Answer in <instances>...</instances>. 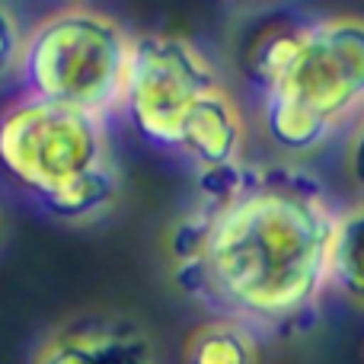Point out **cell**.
Instances as JSON below:
<instances>
[{
	"label": "cell",
	"instance_id": "cell-2",
	"mask_svg": "<svg viewBox=\"0 0 364 364\" xmlns=\"http://www.w3.org/2000/svg\"><path fill=\"white\" fill-rule=\"evenodd\" d=\"M364 102V23H314L301 51L265 93V132L284 151H310Z\"/></svg>",
	"mask_w": 364,
	"mask_h": 364
},
{
	"label": "cell",
	"instance_id": "cell-8",
	"mask_svg": "<svg viewBox=\"0 0 364 364\" xmlns=\"http://www.w3.org/2000/svg\"><path fill=\"white\" fill-rule=\"evenodd\" d=\"M310 26L314 23H301V19L284 16V13H272V16H259L256 26L243 36L240 68H243V77L262 96L275 87V80L294 61Z\"/></svg>",
	"mask_w": 364,
	"mask_h": 364
},
{
	"label": "cell",
	"instance_id": "cell-4",
	"mask_svg": "<svg viewBox=\"0 0 364 364\" xmlns=\"http://www.w3.org/2000/svg\"><path fill=\"white\" fill-rule=\"evenodd\" d=\"M100 166H109V141L96 115L32 96L0 115V170L36 201Z\"/></svg>",
	"mask_w": 364,
	"mask_h": 364
},
{
	"label": "cell",
	"instance_id": "cell-3",
	"mask_svg": "<svg viewBox=\"0 0 364 364\" xmlns=\"http://www.w3.org/2000/svg\"><path fill=\"white\" fill-rule=\"evenodd\" d=\"M132 42L119 23L93 10H68L36 26L19 51L32 100L100 119L125 100Z\"/></svg>",
	"mask_w": 364,
	"mask_h": 364
},
{
	"label": "cell",
	"instance_id": "cell-10",
	"mask_svg": "<svg viewBox=\"0 0 364 364\" xmlns=\"http://www.w3.org/2000/svg\"><path fill=\"white\" fill-rule=\"evenodd\" d=\"M115 188H119L115 170L112 166H100V170H90V173H83V176L70 179L68 186H61L58 192L38 198V205L48 214H55V218L83 220V218H90V214L102 211V208L115 198Z\"/></svg>",
	"mask_w": 364,
	"mask_h": 364
},
{
	"label": "cell",
	"instance_id": "cell-13",
	"mask_svg": "<svg viewBox=\"0 0 364 364\" xmlns=\"http://www.w3.org/2000/svg\"><path fill=\"white\" fill-rule=\"evenodd\" d=\"M348 164H352L355 182H358V188L364 192V128L358 132V138H355V144H352V157H348Z\"/></svg>",
	"mask_w": 364,
	"mask_h": 364
},
{
	"label": "cell",
	"instance_id": "cell-11",
	"mask_svg": "<svg viewBox=\"0 0 364 364\" xmlns=\"http://www.w3.org/2000/svg\"><path fill=\"white\" fill-rule=\"evenodd\" d=\"M329 278L346 297L364 304V208L336 220L333 250H329Z\"/></svg>",
	"mask_w": 364,
	"mask_h": 364
},
{
	"label": "cell",
	"instance_id": "cell-6",
	"mask_svg": "<svg viewBox=\"0 0 364 364\" xmlns=\"http://www.w3.org/2000/svg\"><path fill=\"white\" fill-rule=\"evenodd\" d=\"M36 364H157L147 333L122 316L80 320L45 342Z\"/></svg>",
	"mask_w": 364,
	"mask_h": 364
},
{
	"label": "cell",
	"instance_id": "cell-7",
	"mask_svg": "<svg viewBox=\"0 0 364 364\" xmlns=\"http://www.w3.org/2000/svg\"><path fill=\"white\" fill-rule=\"evenodd\" d=\"M243 147V122L233 100L220 87L201 96L179 128V151L195 157L205 170L237 164Z\"/></svg>",
	"mask_w": 364,
	"mask_h": 364
},
{
	"label": "cell",
	"instance_id": "cell-1",
	"mask_svg": "<svg viewBox=\"0 0 364 364\" xmlns=\"http://www.w3.org/2000/svg\"><path fill=\"white\" fill-rule=\"evenodd\" d=\"M333 233L336 214L314 176L246 166L230 198L208 201L176 227V284L224 320L288 333L314 314Z\"/></svg>",
	"mask_w": 364,
	"mask_h": 364
},
{
	"label": "cell",
	"instance_id": "cell-5",
	"mask_svg": "<svg viewBox=\"0 0 364 364\" xmlns=\"http://www.w3.org/2000/svg\"><path fill=\"white\" fill-rule=\"evenodd\" d=\"M220 87L211 64L179 36H141L132 45L125 102L132 122L154 147L179 151V128L188 109Z\"/></svg>",
	"mask_w": 364,
	"mask_h": 364
},
{
	"label": "cell",
	"instance_id": "cell-12",
	"mask_svg": "<svg viewBox=\"0 0 364 364\" xmlns=\"http://www.w3.org/2000/svg\"><path fill=\"white\" fill-rule=\"evenodd\" d=\"M19 51H23V38H19L16 16L0 6V77L19 61Z\"/></svg>",
	"mask_w": 364,
	"mask_h": 364
},
{
	"label": "cell",
	"instance_id": "cell-9",
	"mask_svg": "<svg viewBox=\"0 0 364 364\" xmlns=\"http://www.w3.org/2000/svg\"><path fill=\"white\" fill-rule=\"evenodd\" d=\"M256 336L237 320L205 323L186 348L188 364H256Z\"/></svg>",
	"mask_w": 364,
	"mask_h": 364
}]
</instances>
